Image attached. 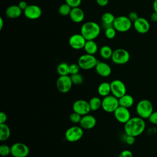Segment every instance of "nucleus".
<instances>
[{"instance_id":"obj_1","label":"nucleus","mask_w":157,"mask_h":157,"mask_svg":"<svg viewBox=\"0 0 157 157\" xmlns=\"http://www.w3.org/2000/svg\"><path fill=\"white\" fill-rule=\"evenodd\" d=\"M145 129V122L144 119L140 117L131 118L124 126L126 135L137 137L143 133Z\"/></svg>"},{"instance_id":"obj_2","label":"nucleus","mask_w":157,"mask_h":157,"mask_svg":"<svg viewBox=\"0 0 157 157\" xmlns=\"http://www.w3.org/2000/svg\"><path fill=\"white\" fill-rule=\"evenodd\" d=\"M101 33L100 26L94 21L84 23L80 28V34L86 40L95 39Z\"/></svg>"},{"instance_id":"obj_3","label":"nucleus","mask_w":157,"mask_h":157,"mask_svg":"<svg viewBox=\"0 0 157 157\" xmlns=\"http://www.w3.org/2000/svg\"><path fill=\"white\" fill-rule=\"evenodd\" d=\"M153 112V106L151 102L148 99H142L136 105V112L139 117L143 119L148 118Z\"/></svg>"},{"instance_id":"obj_4","label":"nucleus","mask_w":157,"mask_h":157,"mask_svg":"<svg viewBox=\"0 0 157 157\" xmlns=\"http://www.w3.org/2000/svg\"><path fill=\"white\" fill-rule=\"evenodd\" d=\"M98 61L96 58L93 55L88 53L81 55L77 61V64L80 69L83 70H89L95 67Z\"/></svg>"},{"instance_id":"obj_5","label":"nucleus","mask_w":157,"mask_h":157,"mask_svg":"<svg viewBox=\"0 0 157 157\" xmlns=\"http://www.w3.org/2000/svg\"><path fill=\"white\" fill-rule=\"evenodd\" d=\"M120 106L118 98L113 95H108L102 99V106L103 110L107 113H113Z\"/></svg>"},{"instance_id":"obj_6","label":"nucleus","mask_w":157,"mask_h":157,"mask_svg":"<svg viewBox=\"0 0 157 157\" xmlns=\"http://www.w3.org/2000/svg\"><path fill=\"white\" fill-rule=\"evenodd\" d=\"M132 22L128 17L121 15L115 17L113 26L117 31L120 33H125L131 29L132 26Z\"/></svg>"},{"instance_id":"obj_7","label":"nucleus","mask_w":157,"mask_h":157,"mask_svg":"<svg viewBox=\"0 0 157 157\" xmlns=\"http://www.w3.org/2000/svg\"><path fill=\"white\" fill-rule=\"evenodd\" d=\"M83 129L80 126H73L69 128L65 132V139L69 142H75L83 136Z\"/></svg>"},{"instance_id":"obj_8","label":"nucleus","mask_w":157,"mask_h":157,"mask_svg":"<svg viewBox=\"0 0 157 157\" xmlns=\"http://www.w3.org/2000/svg\"><path fill=\"white\" fill-rule=\"evenodd\" d=\"M112 61L116 64H124L127 63L130 59L129 53L124 48H117L113 51Z\"/></svg>"},{"instance_id":"obj_9","label":"nucleus","mask_w":157,"mask_h":157,"mask_svg":"<svg viewBox=\"0 0 157 157\" xmlns=\"http://www.w3.org/2000/svg\"><path fill=\"white\" fill-rule=\"evenodd\" d=\"M72 85L73 83L72 82L71 76H69V75H59L56 82L57 90L62 93H68L71 90Z\"/></svg>"},{"instance_id":"obj_10","label":"nucleus","mask_w":157,"mask_h":157,"mask_svg":"<svg viewBox=\"0 0 157 157\" xmlns=\"http://www.w3.org/2000/svg\"><path fill=\"white\" fill-rule=\"evenodd\" d=\"M10 148V155L13 157H26L29 153V148L28 145L21 142L14 143Z\"/></svg>"},{"instance_id":"obj_11","label":"nucleus","mask_w":157,"mask_h":157,"mask_svg":"<svg viewBox=\"0 0 157 157\" xmlns=\"http://www.w3.org/2000/svg\"><path fill=\"white\" fill-rule=\"evenodd\" d=\"M110 83L111 93L116 98H120L126 94V88L123 81L115 79L112 80Z\"/></svg>"},{"instance_id":"obj_12","label":"nucleus","mask_w":157,"mask_h":157,"mask_svg":"<svg viewBox=\"0 0 157 157\" xmlns=\"http://www.w3.org/2000/svg\"><path fill=\"white\" fill-rule=\"evenodd\" d=\"M73 111L78 113L82 116L88 114L91 111L89 102L83 99H78L75 101L72 105Z\"/></svg>"},{"instance_id":"obj_13","label":"nucleus","mask_w":157,"mask_h":157,"mask_svg":"<svg viewBox=\"0 0 157 157\" xmlns=\"http://www.w3.org/2000/svg\"><path fill=\"white\" fill-rule=\"evenodd\" d=\"M86 40L81 34H74L69 39V44L74 50H80L84 48Z\"/></svg>"},{"instance_id":"obj_14","label":"nucleus","mask_w":157,"mask_h":157,"mask_svg":"<svg viewBox=\"0 0 157 157\" xmlns=\"http://www.w3.org/2000/svg\"><path fill=\"white\" fill-rule=\"evenodd\" d=\"M115 119L120 123L125 124L131 117L128 108L119 106L113 112Z\"/></svg>"},{"instance_id":"obj_15","label":"nucleus","mask_w":157,"mask_h":157,"mask_svg":"<svg viewBox=\"0 0 157 157\" xmlns=\"http://www.w3.org/2000/svg\"><path fill=\"white\" fill-rule=\"evenodd\" d=\"M25 16L29 20H36L42 15V10L39 6L36 4L28 5L26 9L23 10Z\"/></svg>"},{"instance_id":"obj_16","label":"nucleus","mask_w":157,"mask_h":157,"mask_svg":"<svg viewBox=\"0 0 157 157\" xmlns=\"http://www.w3.org/2000/svg\"><path fill=\"white\" fill-rule=\"evenodd\" d=\"M133 26L135 30L140 34H145L150 30L149 21L145 18L139 17L134 23Z\"/></svg>"},{"instance_id":"obj_17","label":"nucleus","mask_w":157,"mask_h":157,"mask_svg":"<svg viewBox=\"0 0 157 157\" xmlns=\"http://www.w3.org/2000/svg\"><path fill=\"white\" fill-rule=\"evenodd\" d=\"M96 124V118L92 115L86 114L82 116L81 120L79 123L80 126L84 129H90L93 128Z\"/></svg>"},{"instance_id":"obj_18","label":"nucleus","mask_w":157,"mask_h":157,"mask_svg":"<svg viewBox=\"0 0 157 157\" xmlns=\"http://www.w3.org/2000/svg\"><path fill=\"white\" fill-rule=\"evenodd\" d=\"M94 68L96 73L102 77H109L112 72V69L110 66L105 62L98 61Z\"/></svg>"},{"instance_id":"obj_19","label":"nucleus","mask_w":157,"mask_h":157,"mask_svg":"<svg viewBox=\"0 0 157 157\" xmlns=\"http://www.w3.org/2000/svg\"><path fill=\"white\" fill-rule=\"evenodd\" d=\"M69 16L73 22L80 23L84 20L85 13L81 8L77 7L72 8Z\"/></svg>"},{"instance_id":"obj_20","label":"nucleus","mask_w":157,"mask_h":157,"mask_svg":"<svg viewBox=\"0 0 157 157\" xmlns=\"http://www.w3.org/2000/svg\"><path fill=\"white\" fill-rule=\"evenodd\" d=\"M115 19L114 15L110 12H105L101 16V24L104 29L112 27Z\"/></svg>"},{"instance_id":"obj_21","label":"nucleus","mask_w":157,"mask_h":157,"mask_svg":"<svg viewBox=\"0 0 157 157\" xmlns=\"http://www.w3.org/2000/svg\"><path fill=\"white\" fill-rule=\"evenodd\" d=\"M22 13V10L18 5H12L6 10V15L9 18H18Z\"/></svg>"},{"instance_id":"obj_22","label":"nucleus","mask_w":157,"mask_h":157,"mask_svg":"<svg viewBox=\"0 0 157 157\" xmlns=\"http://www.w3.org/2000/svg\"><path fill=\"white\" fill-rule=\"evenodd\" d=\"M119 101V105L120 106L126 107V108H129L134 104V98L133 97L128 94H125L121 98H118Z\"/></svg>"},{"instance_id":"obj_23","label":"nucleus","mask_w":157,"mask_h":157,"mask_svg":"<svg viewBox=\"0 0 157 157\" xmlns=\"http://www.w3.org/2000/svg\"><path fill=\"white\" fill-rule=\"evenodd\" d=\"M83 48L86 53L94 55L98 50V46L94 40H90L86 41Z\"/></svg>"},{"instance_id":"obj_24","label":"nucleus","mask_w":157,"mask_h":157,"mask_svg":"<svg viewBox=\"0 0 157 157\" xmlns=\"http://www.w3.org/2000/svg\"><path fill=\"white\" fill-rule=\"evenodd\" d=\"M98 94L100 96H102L103 98L109 95L110 93H111L110 83L106 82H102L98 86Z\"/></svg>"},{"instance_id":"obj_25","label":"nucleus","mask_w":157,"mask_h":157,"mask_svg":"<svg viewBox=\"0 0 157 157\" xmlns=\"http://www.w3.org/2000/svg\"><path fill=\"white\" fill-rule=\"evenodd\" d=\"M10 136V129L6 123L0 124V140L6 141Z\"/></svg>"},{"instance_id":"obj_26","label":"nucleus","mask_w":157,"mask_h":157,"mask_svg":"<svg viewBox=\"0 0 157 157\" xmlns=\"http://www.w3.org/2000/svg\"><path fill=\"white\" fill-rule=\"evenodd\" d=\"M91 110L96 111L102 106V100L97 96L91 98L88 101Z\"/></svg>"},{"instance_id":"obj_27","label":"nucleus","mask_w":157,"mask_h":157,"mask_svg":"<svg viewBox=\"0 0 157 157\" xmlns=\"http://www.w3.org/2000/svg\"><path fill=\"white\" fill-rule=\"evenodd\" d=\"M113 53V50L108 45H104L102 46L100 50H99V54L101 56L105 59H108L112 58Z\"/></svg>"},{"instance_id":"obj_28","label":"nucleus","mask_w":157,"mask_h":157,"mask_svg":"<svg viewBox=\"0 0 157 157\" xmlns=\"http://www.w3.org/2000/svg\"><path fill=\"white\" fill-rule=\"evenodd\" d=\"M56 71L59 75H67L69 74V65L65 62L61 63L58 65Z\"/></svg>"},{"instance_id":"obj_29","label":"nucleus","mask_w":157,"mask_h":157,"mask_svg":"<svg viewBox=\"0 0 157 157\" xmlns=\"http://www.w3.org/2000/svg\"><path fill=\"white\" fill-rule=\"evenodd\" d=\"M72 7L69 6L67 3L62 4L58 8V12L62 16H67L69 15L71 11Z\"/></svg>"},{"instance_id":"obj_30","label":"nucleus","mask_w":157,"mask_h":157,"mask_svg":"<svg viewBox=\"0 0 157 157\" xmlns=\"http://www.w3.org/2000/svg\"><path fill=\"white\" fill-rule=\"evenodd\" d=\"M71 78L74 85H79L83 82V77L80 73L71 75Z\"/></svg>"},{"instance_id":"obj_31","label":"nucleus","mask_w":157,"mask_h":157,"mask_svg":"<svg viewBox=\"0 0 157 157\" xmlns=\"http://www.w3.org/2000/svg\"><path fill=\"white\" fill-rule=\"evenodd\" d=\"M11 154L10 147L5 144H2L0 146V155L1 156H7Z\"/></svg>"},{"instance_id":"obj_32","label":"nucleus","mask_w":157,"mask_h":157,"mask_svg":"<svg viewBox=\"0 0 157 157\" xmlns=\"http://www.w3.org/2000/svg\"><path fill=\"white\" fill-rule=\"evenodd\" d=\"M116 33L117 31L113 28V26L108 28L105 29V36L109 39H113L116 36Z\"/></svg>"},{"instance_id":"obj_33","label":"nucleus","mask_w":157,"mask_h":157,"mask_svg":"<svg viewBox=\"0 0 157 157\" xmlns=\"http://www.w3.org/2000/svg\"><path fill=\"white\" fill-rule=\"evenodd\" d=\"M82 117V116L80 115V114H78V113L73 112L69 115V120L72 123L77 124V123H80Z\"/></svg>"},{"instance_id":"obj_34","label":"nucleus","mask_w":157,"mask_h":157,"mask_svg":"<svg viewBox=\"0 0 157 157\" xmlns=\"http://www.w3.org/2000/svg\"><path fill=\"white\" fill-rule=\"evenodd\" d=\"M80 69V67L78 64L74 63V64H69V74L73 75V74L79 73Z\"/></svg>"},{"instance_id":"obj_35","label":"nucleus","mask_w":157,"mask_h":157,"mask_svg":"<svg viewBox=\"0 0 157 157\" xmlns=\"http://www.w3.org/2000/svg\"><path fill=\"white\" fill-rule=\"evenodd\" d=\"M65 2L72 8H74L79 7L82 2V0H65Z\"/></svg>"},{"instance_id":"obj_36","label":"nucleus","mask_w":157,"mask_h":157,"mask_svg":"<svg viewBox=\"0 0 157 157\" xmlns=\"http://www.w3.org/2000/svg\"><path fill=\"white\" fill-rule=\"evenodd\" d=\"M148 119L151 123L157 124V111H153Z\"/></svg>"},{"instance_id":"obj_37","label":"nucleus","mask_w":157,"mask_h":157,"mask_svg":"<svg viewBox=\"0 0 157 157\" xmlns=\"http://www.w3.org/2000/svg\"><path fill=\"white\" fill-rule=\"evenodd\" d=\"M118 157H133V155L130 150H124L120 152Z\"/></svg>"},{"instance_id":"obj_38","label":"nucleus","mask_w":157,"mask_h":157,"mask_svg":"<svg viewBox=\"0 0 157 157\" xmlns=\"http://www.w3.org/2000/svg\"><path fill=\"white\" fill-rule=\"evenodd\" d=\"M125 142L129 145H133L135 142V137L132 136H129V135H126L125 139H124Z\"/></svg>"},{"instance_id":"obj_39","label":"nucleus","mask_w":157,"mask_h":157,"mask_svg":"<svg viewBox=\"0 0 157 157\" xmlns=\"http://www.w3.org/2000/svg\"><path fill=\"white\" fill-rule=\"evenodd\" d=\"M128 17L129 18V20L132 22L134 23L139 18V16H138V15H137V13L136 12H131L128 14Z\"/></svg>"},{"instance_id":"obj_40","label":"nucleus","mask_w":157,"mask_h":157,"mask_svg":"<svg viewBox=\"0 0 157 157\" xmlns=\"http://www.w3.org/2000/svg\"><path fill=\"white\" fill-rule=\"evenodd\" d=\"M7 120V116L6 113L4 112H0V124L1 123H6Z\"/></svg>"},{"instance_id":"obj_41","label":"nucleus","mask_w":157,"mask_h":157,"mask_svg":"<svg viewBox=\"0 0 157 157\" xmlns=\"http://www.w3.org/2000/svg\"><path fill=\"white\" fill-rule=\"evenodd\" d=\"M96 1L98 6L101 7H104L108 4L109 0H96Z\"/></svg>"},{"instance_id":"obj_42","label":"nucleus","mask_w":157,"mask_h":157,"mask_svg":"<svg viewBox=\"0 0 157 157\" xmlns=\"http://www.w3.org/2000/svg\"><path fill=\"white\" fill-rule=\"evenodd\" d=\"M18 6H19V7H20L22 10H25L26 9V7H28V4H27V2H26V1H21L19 2Z\"/></svg>"},{"instance_id":"obj_43","label":"nucleus","mask_w":157,"mask_h":157,"mask_svg":"<svg viewBox=\"0 0 157 157\" xmlns=\"http://www.w3.org/2000/svg\"><path fill=\"white\" fill-rule=\"evenodd\" d=\"M150 19H151V21H152L153 22H157V12L154 11L151 14Z\"/></svg>"},{"instance_id":"obj_44","label":"nucleus","mask_w":157,"mask_h":157,"mask_svg":"<svg viewBox=\"0 0 157 157\" xmlns=\"http://www.w3.org/2000/svg\"><path fill=\"white\" fill-rule=\"evenodd\" d=\"M153 10L157 12V0H154L153 3Z\"/></svg>"},{"instance_id":"obj_45","label":"nucleus","mask_w":157,"mask_h":157,"mask_svg":"<svg viewBox=\"0 0 157 157\" xmlns=\"http://www.w3.org/2000/svg\"><path fill=\"white\" fill-rule=\"evenodd\" d=\"M4 20L2 17H0V30H2L3 26H4Z\"/></svg>"}]
</instances>
